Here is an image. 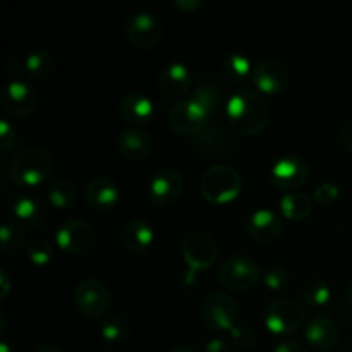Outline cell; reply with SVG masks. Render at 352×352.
Instances as JSON below:
<instances>
[{
    "label": "cell",
    "instance_id": "13",
    "mask_svg": "<svg viewBox=\"0 0 352 352\" xmlns=\"http://www.w3.org/2000/svg\"><path fill=\"white\" fill-rule=\"evenodd\" d=\"M309 175V168L302 158L284 157L272 168V181L282 191L294 192L306 184Z\"/></svg>",
    "mask_w": 352,
    "mask_h": 352
},
{
    "label": "cell",
    "instance_id": "5",
    "mask_svg": "<svg viewBox=\"0 0 352 352\" xmlns=\"http://www.w3.org/2000/svg\"><path fill=\"white\" fill-rule=\"evenodd\" d=\"M261 270L250 256H230L220 265L219 280L223 287L234 292L251 291L260 282Z\"/></svg>",
    "mask_w": 352,
    "mask_h": 352
},
{
    "label": "cell",
    "instance_id": "4",
    "mask_svg": "<svg viewBox=\"0 0 352 352\" xmlns=\"http://www.w3.org/2000/svg\"><path fill=\"white\" fill-rule=\"evenodd\" d=\"M305 323V309L296 299L282 298L270 302L265 311V327L275 336L287 337L299 332Z\"/></svg>",
    "mask_w": 352,
    "mask_h": 352
},
{
    "label": "cell",
    "instance_id": "43",
    "mask_svg": "<svg viewBox=\"0 0 352 352\" xmlns=\"http://www.w3.org/2000/svg\"><path fill=\"white\" fill-rule=\"evenodd\" d=\"M36 352H64L60 349V347H57V346H52V344H48V346H43V347H40V349H38Z\"/></svg>",
    "mask_w": 352,
    "mask_h": 352
},
{
    "label": "cell",
    "instance_id": "1",
    "mask_svg": "<svg viewBox=\"0 0 352 352\" xmlns=\"http://www.w3.org/2000/svg\"><path fill=\"white\" fill-rule=\"evenodd\" d=\"M227 120L241 136H258L270 122V109L254 89H237L226 107Z\"/></svg>",
    "mask_w": 352,
    "mask_h": 352
},
{
    "label": "cell",
    "instance_id": "25",
    "mask_svg": "<svg viewBox=\"0 0 352 352\" xmlns=\"http://www.w3.org/2000/svg\"><path fill=\"white\" fill-rule=\"evenodd\" d=\"M280 212L292 222L306 220L313 212V199L305 192H287L280 201Z\"/></svg>",
    "mask_w": 352,
    "mask_h": 352
},
{
    "label": "cell",
    "instance_id": "34",
    "mask_svg": "<svg viewBox=\"0 0 352 352\" xmlns=\"http://www.w3.org/2000/svg\"><path fill=\"white\" fill-rule=\"evenodd\" d=\"M263 282L270 291H282L291 282V275L284 267H270L263 274Z\"/></svg>",
    "mask_w": 352,
    "mask_h": 352
},
{
    "label": "cell",
    "instance_id": "23",
    "mask_svg": "<svg viewBox=\"0 0 352 352\" xmlns=\"http://www.w3.org/2000/svg\"><path fill=\"white\" fill-rule=\"evenodd\" d=\"M222 86L217 81L203 79L201 82L196 85L195 91L189 96V100H191L198 109H201L206 116L212 117L213 113L219 110V107L222 105Z\"/></svg>",
    "mask_w": 352,
    "mask_h": 352
},
{
    "label": "cell",
    "instance_id": "31",
    "mask_svg": "<svg viewBox=\"0 0 352 352\" xmlns=\"http://www.w3.org/2000/svg\"><path fill=\"white\" fill-rule=\"evenodd\" d=\"M131 325L122 315H110L100 323V333L107 342H120L129 336Z\"/></svg>",
    "mask_w": 352,
    "mask_h": 352
},
{
    "label": "cell",
    "instance_id": "37",
    "mask_svg": "<svg viewBox=\"0 0 352 352\" xmlns=\"http://www.w3.org/2000/svg\"><path fill=\"white\" fill-rule=\"evenodd\" d=\"M0 144H2V153H7L16 144V127L9 120H0Z\"/></svg>",
    "mask_w": 352,
    "mask_h": 352
},
{
    "label": "cell",
    "instance_id": "28",
    "mask_svg": "<svg viewBox=\"0 0 352 352\" xmlns=\"http://www.w3.org/2000/svg\"><path fill=\"white\" fill-rule=\"evenodd\" d=\"M301 299L309 308H323L332 301V289L327 282L315 278L306 282L301 291Z\"/></svg>",
    "mask_w": 352,
    "mask_h": 352
},
{
    "label": "cell",
    "instance_id": "36",
    "mask_svg": "<svg viewBox=\"0 0 352 352\" xmlns=\"http://www.w3.org/2000/svg\"><path fill=\"white\" fill-rule=\"evenodd\" d=\"M230 337H232L234 346L239 347V349L243 351L251 349V347L254 346V342H256V333H254V330L251 329V327L246 325L234 327V329L230 330Z\"/></svg>",
    "mask_w": 352,
    "mask_h": 352
},
{
    "label": "cell",
    "instance_id": "3",
    "mask_svg": "<svg viewBox=\"0 0 352 352\" xmlns=\"http://www.w3.org/2000/svg\"><path fill=\"white\" fill-rule=\"evenodd\" d=\"M243 189V177L230 165H215L201 179V195L210 205H229Z\"/></svg>",
    "mask_w": 352,
    "mask_h": 352
},
{
    "label": "cell",
    "instance_id": "16",
    "mask_svg": "<svg viewBox=\"0 0 352 352\" xmlns=\"http://www.w3.org/2000/svg\"><path fill=\"white\" fill-rule=\"evenodd\" d=\"M248 234L258 244H274L284 234V222L272 210H258L248 220Z\"/></svg>",
    "mask_w": 352,
    "mask_h": 352
},
{
    "label": "cell",
    "instance_id": "11",
    "mask_svg": "<svg viewBox=\"0 0 352 352\" xmlns=\"http://www.w3.org/2000/svg\"><path fill=\"white\" fill-rule=\"evenodd\" d=\"M164 28L160 21L148 12H138L127 21L126 24V36L134 48L140 50H150L157 47L158 41L162 40Z\"/></svg>",
    "mask_w": 352,
    "mask_h": 352
},
{
    "label": "cell",
    "instance_id": "19",
    "mask_svg": "<svg viewBox=\"0 0 352 352\" xmlns=\"http://www.w3.org/2000/svg\"><path fill=\"white\" fill-rule=\"evenodd\" d=\"M339 325L329 316H315L305 329V339L313 349L329 351L339 340Z\"/></svg>",
    "mask_w": 352,
    "mask_h": 352
},
{
    "label": "cell",
    "instance_id": "24",
    "mask_svg": "<svg viewBox=\"0 0 352 352\" xmlns=\"http://www.w3.org/2000/svg\"><path fill=\"white\" fill-rule=\"evenodd\" d=\"M196 144H198L199 150L208 155H222L229 151L232 140L222 126L210 124L196 136Z\"/></svg>",
    "mask_w": 352,
    "mask_h": 352
},
{
    "label": "cell",
    "instance_id": "18",
    "mask_svg": "<svg viewBox=\"0 0 352 352\" xmlns=\"http://www.w3.org/2000/svg\"><path fill=\"white\" fill-rule=\"evenodd\" d=\"M192 76L184 64H168L158 76V89L165 98H181L191 89Z\"/></svg>",
    "mask_w": 352,
    "mask_h": 352
},
{
    "label": "cell",
    "instance_id": "8",
    "mask_svg": "<svg viewBox=\"0 0 352 352\" xmlns=\"http://www.w3.org/2000/svg\"><path fill=\"white\" fill-rule=\"evenodd\" d=\"M74 301L82 316H86L88 320H96L102 318L109 311L112 296H110L109 287L102 280L86 278V280L79 282L76 287Z\"/></svg>",
    "mask_w": 352,
    "mask_h": 352
},
{
    "label": "cell",
    "instance_id": "40",
    "mask_svg": "<svg viewBox=\"0 0 352 352\" xmlns=\"http://www.w3.org/2000/svg\"><path fill=\"white\" fill-rule=\"evenodd\" d=\"M201 3L203 0H174V6L182 12H196Z\"/></svg>",
    "mask_w": 352,
    "mask_h": 352
},
{
    "label": "cell",
    "instance_id": "20",
    "mask_svg": "<svg viewBox=\"0 0 352 352\" xmlns=\"http://www.w3.org/2000/svg\"><path fill=\"white\" fill-rule=\"evenodd\" d=\"M155 105L143 93H127L119 103V113L124 122L131 126H141L150 122L153 117Z\"/></svg>",
    "mask_w": 352,
    "mask_h": 352
},
{
    "label": "cell",
    "instance_id": "26",
    "mask_svg": "<svg viewBox=\"0 0 352 352\" xmlns=\"http://www.w3.org/2000/svg\"><path fill=\"white\" fill-rule=\"evenodd\" d=\"M55 57L48 50H34L24 60V71L33 79H45L55 71Z\"/></svg>",
    "mask_w": 352,
    "mask_h": 352
},
{
    "label": "cell",
    "instance_id": "35",
    "mask_svg": "<svg viewBox=\"0 0 352 352\" xmlns=\"http://www.w3.org/2000/svg\"><path fill=\"white\" fill-rule=\"evenodd\" d=\"M340 196V189L337 188L332 182H323L322 186H318V189L315 191V203L322 208H329V206L336 205V201Z\"/></svg>",
    "mask_w": 352,
    "mask_h": 352
},
{
    "label": "cell",
    "instance_id": "17",
    "mask_svg": "<svg viewBox=\"0 0 352 352\" xmlns=\"http://www.w3.org/2000/svg\"><path fill=\"white\" fill-rule=\"evenodd\" d=\"M85 199L95 212H109L119 203L120 189L113 179L100 175L86 186Z\"/></svg>",
    "mask_w": 352,
    "mask_h": 352
},
{
    "label": "cell",
    "instance_id": "39",
    "mask_svg": "<svg viewBox=\"0 0 352 352\" xmlns=\"http://www.w3.org/2000/svg\"><path fill=\"white\" fill-rule=\"evenodd\" d=\"M274 352H306L302 344L296 342V340H282L280 344L275 346Z\"/></svg>",
    "mask_w": 352,
    "mask_h": 352
},
{
    "label": "cell",
    "instance_id": "12",
    "mask_svg": "<svg viewBox=\"0 0 352 352\" xmlns=\"http://www.w3.org/2000/svg\"><path fill=\"white\" fill-rule=\"evenodd\" d=\"M38 103V93L26 81H10L2 93V109L10 117H26Z\"/></svg>",
    "mask_w": 352,
    "mask_h": 352
},
{
    "label": "cell",
    "instance_id": "21",
    "mask_svg": "<svg viewBox=\"0 0 352 352\" xmlns=\"http://www.w3.org/2000/svg\"><path fill=\"white\" fill-rule=\"evenodd\" d=\"M119 151L124 158L131 162L144 160L153 150V141L146 131L140 127H131L119 136Z\"/></svg>",
    "mask_w": 352,
    "mask_h": 352
},
{
    "label": "cell",
    "instance_id": "10",
    "mask_svg": "<svg viewBox=\"0 0 352 352\" xmlns=\"http://www.w3.org/2000/svg\"><path fill=\"white\" fill-rule=\"evenodd\" d=\"M208 119L210 117L201 109H198L189 98L175 103L170 112H168V126H170V129L175 134L184 138L198 136L206 127V120Z\"/></svg>",
    "mask_w": 352,
    "mask_h": 352
},
{
    "label": "cell",
    "instance_id": "6",
    "mask_svg": "<svg viewBox=\"0 0 352 352\" xmlns=\"http://www.w3.org/2000/svg\"><path fill=\"white\" fill-rule=\"evenodd\" d=\"M201 316L205 325L213 332H230L236 327V301L226 292H212L203 299Z\"/></svg>",
    "mask_w": 352,
    "mask_h": 352
},
{
    "label": "cell",
    "instance_id": "7",
    "mask_svg": "<svg viewBox=\"0 0 352 352\" xmlns=\"http://www.w3.org/2000/svg\"><path fill=\"white\" fill-rule=\"evenodd\" d=\"M55 243L64 253L81 256L93 250L96 243V232L85 220L72 219L58 227L55 234Z\"/></svg>",
    "mask_w": 352,
    "mask_h": 352
},
{
    "label": "cell",
    "instance_id": "14",
    "mask_svg": "<svg viewBox=\"0 0 352 352\" xmlns=\"http://www.w3.org/2000/svg\"><path fill=\"white\" fill-rule=\"evenodd\" d=\"M184 191V179L175 168H162L151 177L148 196L155 206L174 203Z\"/></svg>",
    "mask_w": 352,
    "mask_h": 352
},
{
    "label": "cell",
    "instance_id": "2",
    "mask_svg": "<svg viewBox=\"0 0 352 352\" xmlns=\"http://www.w3.org/2000/svg\"><path fill=\"white\" fill-rule=\"evenodd\" d=\"M54 160L41 148H26L10 158L9 177L19 188H38L50 177Z\"/></svg>",
    "mask_w": 352,
    "mask_h": 352
},
{
    "label": "cell",
    "instance_id": "47",
    "mask_svg": "<svg viewBox=\"0 0 352 352\" xmlns=\"http://www.w3.org/2000/svg\"><path fill=\"white\" fill-rule=\"evenodd\" d=\"M107 352H109V351H107Z\"/></svg>",
    "mask_w": 352,
    "mask_h": 352
},
{
    "label": "cell",
    "instance_id": "32",
    "mask_svg": "<svg viewBox=\"0 0 352 352\" xmlns=\"http://www.w3.org/2000/svg\"><path fill=\"white\" fill-rule=\"evenodd\" d=\"M0 239H2V250L6 253H16L26 243V232L21 226L10 222L6 223L0 230Z\"/></svg>",
    "mask_w": 352,
    "mask_h": 352
},
{
    "label": "cell",
    "instance_id": "22",
    "mask_svg": "<svg viewBox=\"0 0 352 352\" xmlns=\"http://www.w3.org/2000/svg\"><path fill=\"white\" fill-rule=\"evenodd\" d=\"M122 246L129 253H144L153 244L155 234L153 227L144 220H131L122 229Z\"/></svg>",
    "mask_w": 352,
    "mask_h": 352
},
{
    "label": "cell",
    "instance_id": "33",
    "mask_svg": "<svg viewBox=\"0 0 352 352\" xmlns=\"http://www.w3.org/2000/svg\"><path fill=\"white\" fill-rule=\"evenodd\" d=\"M28 258L36 267H45L54 258V246L47 239H34L28 244Z\"/></svg>",
    "mask_w": 352,
    "mask_h": 352
},
{
    "label": "cell",
    "instance_id": "45",
    "mask_svg": "<svg viewBox=\"0 0 352 352\" xmlns=\"http://www.w3.org/2000/svg\"><path fill=\"white\" fill-rule=\"evenodd\" d=\"M347 301H349V305L352 308V280L349 282V285H347Z\"/></svg>",
    "mask_w": 352,
    "mask_h": 352
},
{
    "label": "cell",
    "instance_id": "44",
    "mask_svg": "<svg viewBox=\"0 0 352 352\" xmlns=\"http://www.w3.org/2000/svg\"><path fill=\"white\" fill-rule=\"evenodd\" d=\"M172 352H196V351L189 346H177L172 349Z\"/></svg>",
    "mask_w": 352,
    "mask_h": 352
},
{
    "label": "cell",
    "instance_id": "41",
    "mask_svg": "<svg viewBox=\"0 0 352 352\" xmlns=\"http://www.w3.org/2000/svg\"><path fill=\"white\" fill-rule=\"evenodd\" d=\"M0 285H2V287H0V298L6 299L10 291V280H9V274H7V270L0 272Z\"/></svg>",
    "mask_w": 352,
    "mask_h": 352
},
{
    "label": "cell",
    "instance_id": "9",
    "mask_svg": "<svg viewBox=\"0 0 352 352\" xmlns=\"http://www.w3.org/2000/svg\"><path fill=\"white\" fill-rule=\"evenodd\" d=\"M181 253L191 272L208 270L215 265L219 250L210 236L203 232H188L182 237Z\"/></svg>",
    "mask_w": 352,
    "mask_h": 352
},
{
    "label": "cell",
    "instance_id": "38",
    "mask_svg": "<svg viewBox=\"0 0 352 352\" xmlns=\"http://www.w3.org/2000/svg\"><path fill=\"white\" fill-rule=\"evenodd\" d=\"M205 352H234V347L226 339H212L206 344Z\"/></svg>",
    "mask_w": 352,
    "mask_h": 352
},
{
    "label": "cell",
    "instance_id": "15",
    "mask_svg": "<svg viewBox=\"0 0 352 352\" xmlns=\"http://www.w3.org/2000/svg\"><path fill=\"white\" fill-rule=\"evenodd\" d=\"M254 88L263 95H277L287 86L289 72L284 64L277 60H263L254 65L251 74Z\"/></svg>",
    "mask_w": 352,
    "mask_h": 352
},
{
    "label": "cell",
    "instance_id": "27",
    "mask_svg": "<svg viewBox=\"0 0 352 352\" xmlns=\"http://www.w3.org/2000/svg\"><path fill=\"white\" fill-rule=\"evenodd\" d=\"M76 198H78V189H76L74 182L69 179H57L48 189V201L54 208H71L76 203Z\"/></svg>",
    "mask_w": 352,
    "mask_h": 352
},
{
    "label": "cell",
    "instance_id": "29",
    "mask_svg": "<svg viewBox=\"0 0 352 352\" xmlns=\"http://www.w3.org/2000/svg\"><path fill=\"white\" fill-rule=\"evenodd\" d=\"M12 213L21 222H28L33 227L43 223V208L33 196H23V198L16 199L12 205Z\"/></svg>",
    "mask_w": 352,
    "mask_h": 352
},
{
    "label": "cell",
    "instance_id": "46",
    "mask_svg": "<svg viewBox=\"0 0 352 352\" xmlns=\"http://www.w3.org/2000/svg\"><path fill=\"white\" fill-rule=\"evenodd\" d=\"M0 352H10L9 346H7V342H2V344H0Z\"/></svg>",
    "mask_w": 352,
    "mask_h": 352
},
{
    "label": "cell",
    "instance_id": "30",
    "mask_svg": "<svg viewBox=\"0 0 352 352\" xmlns=\"http://www.w3.org/2000/svg\"><path fill=\"white\" fill-rule=\"evenodd\" d=\"M253 65H251V60L243 54H230L229 57L223 62V74L229 81L241 82L246 81L248 78H251L253 74Z\"/></svg>",
    "mask_w": 352,
    "mask_h": 352
},
{
    "label": "cell",
    "instance_id": "42",
    "mask_svg": "<svg viewBox=\"0 0 352 352\" xmlns=\"http://www.w3.org/2000/svg\"><path fill=\"white\" fill-rule=\"evenodd\" d=\"M342 143L344 146L352 153V119L344 126L342 129Z\"/></svg>",
    "mask_w": 352,
    "mask_h": 352
}]
</instances>
